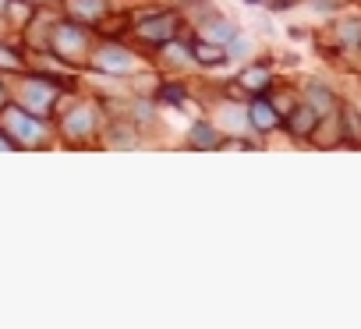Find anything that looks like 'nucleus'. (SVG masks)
Instances as JSON below:
<instances>
[{
	"label": "nucleus",
	"instance_id": "18",
	"mask_svg": "<svg viewBox=\"0 0 361 329\" xmlns=\"http://www.w3.org/2000/svg\"><path fill=\"white\" fill-rule=\"evenodd\" d=\"M343 135L350 142H361V117H357V110H343Z\"/></svg>",
	"mask_w": 361,
	"mask_h": 329
},
{
	"label": "nucleus",
	"instance_id": "20",
	"mask_svg": "<svg viewBox=\"0 0 361 329\" xmlns=\"http://www.w3.org/2000/svg\"><path fill=\"white\" fill-rule=\"evenodd\" d=\"M8 149H18V142H15L4 128H0V152H8Z\"/></svg>",
	"mask_w": 361,
	"mask_h": 329
},
{
	"label": "nucleus",
	"instance_id": "3",
	"mask_svg": "<svg viewBox=\"0 0 361 329\" xmlns=\"http://www.w3.org/2000/svg\"><path fill=\"white\" fill-rule=\"evenodd\" d=\"M50 50L57 54V57H64V61H75V57H82L85 50H89V25H82V22H57L54 29H50Z\"/></svg>",
	"mask_w": 361,
	"mask_h": 329
},
{
	"label": "nucleus",
	"instance_id": "4",
	"mask_svg": "<svg viewBox=\"0 0 361 329\" xmlns=\"http://www.w3.org/2000/svg\"><path fill=\"white\" fill-rule=\"evenodd\" d=\"M99 124H103L99 103H78L71 113H64L61 131H64V138H71V142H85V138H92V135L99 131Z\"/></svg>",
	"mask_w": 361,
	"mask_h": 329
},
{
	"label": "nucleus",
	"instance_id": "14",
	"mask_svg": "<svg viewBox=\"0 0 361 329\" xmlns=\"http://www.w3.org/2000/svg\"><path fill=\"white\" fill-rule=\"evenodd\" d=\"M308 106H312L319 117H329L336 103H333V96H329L326 85H308Z\"/></svg>",
	"mask_w": 361,
	"mask_h": 329
},
{
	"label": "nucleus",
	"instance_id": "16",
	"mask_svg": "<svg viewBox=\"0 0 361 329\" xmlns=\"http://www.w3.org/2000/svg\"><path fill=\"white\" fill-rule=\"evenodd\" d=\"M159 99L170 103V106H180V103H185V85H177V82L159 85Z\"/></svg>",
	"mask_w": 361,
	"mask_h": 329
},
{
	"label": "nucleus",
	"instance_id": "11",
	"mask_svg": "<svg viewBox=\"0 0 361 329\" xmlns=\"http://www.w3.org/2000/svg\"><path fill=\"white\" fill-rule=\"evenodd\" d=\"M192 61H199V64H206V68H216V64L227 61V46H224V43L199 39V43L192 46Z\"/></svg>",
	"mask_w": 361,
	"mask_h": 329
},
{
	"label": "nucleus",
	"instance_id": "13",
	"mask_svg": "<svg viewBox=\"0 0 361 329\" xmlns=\"http://www.w3.org/2000/svg\"><path fill=\"white\" fill-rule=\"evenodd\" d=\"M188 142H192L195 149H220V135H216V128L206 124V120H199V124L188 131Z\"/></svg>",
	"mask_w": 361,
	"mask_h": 329
},
{
	"label": "nucleus",
	"instance_id": "10",
	"mask_svg": "<svg viewBox=\"0 0 361 329\" xmlns=\"http://www.w3.org/2000/svg\"><path fill=\"white\" fill-rule=\"evenodd\" d=\"M269 82H273V75H269L266 64H248V68L238 75V89H245V92H252V96H262V92L269 89Z\"/></svg>",
	"mask_w": 361,
	"mask_h": 329
},
{
	"label": "nucleus",
	"instance_id": "7",
	"mask_svg": "<svg viewBox=\"0 0 361 329\" xmlns=\"http://www.w3.org/2000/svg\"><path fill=\"white\" fill-rule=\"evenodd\" d=\"M248 124H252L255 131L269 135V131L283 128V117H280V110H276V103H273V99H266V96H255V99L248 103Z\"/></svg>",
	"mask_w": 361,
	"mask_h": 329
},
{
	"label": "nucleus",
	"instance_id": "5",
	"mask_svg": "<svg viewBox=\"0 0 361 329\" xmlns=\"http://www.w3.org/2000/svg\"><path fill=\"white\" fill-rule=\"evenodd\" d=\"M177 25H180V18H177L173 11H156V15L142 18L135 32H138L142 43H149V46H163V43H170V39L177 36Z\"/></svg>",
	"mask_w": 361,
	"mask_h": 329
},
{
	"label": "nucleus",
	"instance_id": "6",
	"mask_svg": "<svg viewBox=\"0 0 361 329\" xmlns=\"http://www.w3.org/2000/svg\"><path fill=\"white\" fill-rule=\"evenodd\" d=\"M92 68L96 71H106V75H131L135 71V54L124 50L121 43H103L92 54Z\"/></svg>",
	"mask_w": 361,
	"mask_h": 329
},
{
	"label": "nucleus",
	"instance_id": "8",
	"mask_svg": "<svg viewBox=\"0 0 361 329\" xmlns=\"http://www.w3.org/2000/svg\"><path fill=\"white\" fill-rule=\"evenodd\" d=\"M319 124H322V117H319V113H315L308 103H298V106L290 110V117L283 120V128H287L294 138H312Z\"/></svg>",
	"mask_w": 361,
	"mask_h": 329
},
{
	"label": "nucleus",
	"instance_id": "2",
	"mask_svg": "<svg viewBox=\"0 0 361 329\" xmlns=\"http://www.w3.org/2000/svg\"><path fill=\"white\" fill-rule=\"evenodd\" d=\"M68 82L64 78H54V75H29L22 82V106L36 117H47L57 103V92L64 89Z\"/></svg>",
	"mask_w": 361,
	"mask_h": 329
},
{
	"label": "nucleus",
	"instance_id": "15",
	"mask_svg": "<svg viewBox=\"0 0 361 329\" xmlns=\"http://www.w3.org/2000/svg\"><path fill=\"white\" fill-rule=\"evenodd\" d=\"M22 68H25L22 54H18V50H11V46H4V43H0V71H22Z\"/></svg>",
	"mask_w": 361,
	"mask_h": 329
},
{
	"label": "nucleus",
	"instance_id": "9",
	"mask_svg": "<svg viewBox=\"0 0 361 329\" xmlns=\"http://www.w3.org/2000/svg\"><path fill=\"white\" fill-rule=\"evenodd\" d=\"M106 11H110L106 0H68V18H75V22H82V25L103 22Z\"/></svg>",
	"mask_w": 361,
	"mask_h": 329
},
{
	"label": "nucleus",
	"instance_id": "17",
	"mask_svg": "<svg viewBox=\"0 0 361 329\" xmlns=\"http://www.w3.org/2000/svg\"><path fill=\"white\" fill-rule=\"evenodd\" d=\"M163 54H166V61L170 64H188L192 61V50H185V46H180V43H163Z\"/></svg>",
	"mask_w": 361,
	"mask_h": 329
},
{
	"label": "nucleus",
	"instance_id": "12",
	"mask_svg": "<svg viewBox=\"0 0 361 329\" xmlns=\"http://www.w3.org/2000/svg\"><path fill=\"white\" fill-rule=\"evenodd\" d=\"M202 39H209V43H234L238 29L231 22H224V18H213L209 25H202Z\"/></svg>",
	"mask_w": 361,
	"mask_h": 329
},
{
	"label": "nucleus",
	"instance_id": "21",
	"mask_svg": "<svg viewBox=\"0 0 361 329\" xmlns=\"http://www.w3.org/2000/svg\"><path fill=\"white\" fill-rule=\"evenodd\" d=\"M4 106H8V89L0 85V110H4Z\"/></svg>",
	"mask_w": 361,
	"mask_h": 329
},
{
	"label": "nucleus",
	"instance_id": "19",
	"mask_svg": "<svg viewBox=\"0 0 361 329\" xmlns=\"http://www.w3.org/2000/svg\"><path fill=\"white\" fill-rule=\"evenodd\" d=\"M340 39L350 43V46H357L361 43V22H343L340 25Z\"/></svg>",
	"mask_w": 361,
	"mask_h": 329
},
{
	"label": "nucleus",
	"instance_id": "1",
	"mask_svg": "<svg viewBox=\"0 0 361 329\" xmlns=\"http://www.w3.org/2000/svg\"><path fill=\"white\" fill-rule=\"evenodd\" d=\"M0 128H4L15 142H18V149L22 145H43L47 142V135H50V128H47V117H36V113H29L25 106H4L0 110Z\"/></svg>",
	"mask_w": 361,
	"mask_h": 329
}]
</instances>
